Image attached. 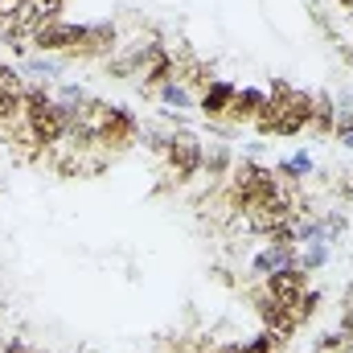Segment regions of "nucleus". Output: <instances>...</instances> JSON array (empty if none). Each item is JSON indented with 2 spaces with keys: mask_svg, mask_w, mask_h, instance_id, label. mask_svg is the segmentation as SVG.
Wrapping results in <instances>:
<instances>
[{
  "mask_svg": "<svg viewBox=\"0 0 353 353\" xmlns=\"http://www.w3.org/2000/svg\"><path fill=\"white\" fill-rule=\"evenodd\" d=\"M325 263H329V243H300L296 247V267H304L308 275L321 271Z\"/></svg>",
  "mask_w": 353,
  "mask_h": 353,
  "instance_id": "obj_18",
  "label": "nucleus"
},
{
  "mask_svg": "<svg viewBox=\"0 0 353 353\" xmlns=\"http://www.w3.org/2000/svg\"><path fill=\"white\" fill-rule=\"evenodd\" d=\"M234 83L230 79H214L210 87L197 94V111L205 115V119H226V111H230V99H234Z\"/></svg>",
  "mask_w": 353,
  "mask_h": 353,
  "instance_id": "obj_13",
  "label": "nucleus"
},
{
  "mask_svg": "<svg viewBox=\"0 0 353 353\" xmlns=\"http://www.w3.org/2000/svg\"><path fill=\"white\" fill-rule=\"evenodd\" d=\"M308 132H316V136H333L337 132V103H333L329 90L312 94V123H308Z\"/></svg>",
  "mask_w": 353,
  "mask_h": 353,
  "instance_id": "obj_15",
  "label": "nucleus"
},
{
  "mask_svg": "<svg viewBox=\"0 0 353 353\" xmlns=\"http://www.w3.org/2000/svg\"><path fill=\"white\" fill-rule=\"evenodd\" d=\"M350 308H353V296H350Z\"/></svg>",
  "mask_w": 353,
  "mask_h": 353,
  "instance_id": "obj_27",
  "label": "nucleus"
},
{
  "mask_svg": "<svg viewBox=\"0 0 353 353\" xmlns=\"http://www.w3.org/2000/svg\"><path fill=\"white\" fill-rule=\"evenodd\" d=\"M201 169H205V173L214 176V181L230 176V169H234V157H230V148H226V144H210V152H205Z\"/></svg>",
  "mask_w": 353,
  "mask_h": 353,
  "instance_id": "obj_17",
  "label": "nucleus"
},
{
  "mask_svg": "<svg viewBox=\"0 0 353 353\" xmlns=\"http://www.w3.org/2000/svg\"><path fill=\"white\" fill-rule=\"evenodd\" d=\"M259 283H263V292L271 300H279V304L292 308V304L308 292V271H304V267H283V271H271Z\"/></svg>",
  "mask_w": 353,
  "mask_h": 353,
  "instance_id": "obj_9",
  "label": "nucleus"
},
{
  "mask_svg": "<svg viewBox=\"0 0 353 353\" xmlns=\"http://www.w3.org/2000/svg\"><path fill=\"white\" fill-rule=\"evenodd\" d=\"M312 169H316V165H312V157H308V152H296V157H288V161H279V165H275V173L288 176V181H304V176H312Z\"/></svg>",
  "mask_w": 353,
  "mask_h": 353,
  "instance_id": "obj_19",
  "label": "nucleus"
},
{
  "mask_svg": "<svg viewBox=\"0 0 353 353\" xmlns=\"http://www.w3.org/2000/svg\"><path fill=\"white\" fill-rule=\"evenodd\" d=\"M267 99L279 107V119H275V136H300L308 123H312V90H300L292 87V83H283V79H275L271 90H267Z\"/></svg>",
  "mask_w": 353,
  "mask_h": 353,
  "instance_id": "obj_2",
  "label": "nucleus"
},
{
  "mask_svg": "<svg viewBox=\"0 0 353 353\" xmlns=\"http://www.w3.org/2000/svg\"><path fill=\"white\" fill-rule=\"evenodd\" d=\"M337 140H341L345 148H353V128H345V132H337Z\"/></svg>",
  "mask_w": 353,
  "mask_h": 353,
  "instance_id": "obj_24",
  "label": "nucleus"
},
{
  "mask_svg": "<svg viewBox=\"0 0 353 353\" xmlns=\"http://www.w3.org/2000/svg\"><path fill=\"white\" fill-rule=\"evenodd\" d=\"M201 161H205V144L197 132L189 128H173L169 132V144H165V165H169V176L176 185H189L193 176L201 173Z\"/></svg>",
  "mask_w": 353,
  "mask_h": 353,
  "instance_id": "obj_5",
  "label": "nucleus"
},
{
  "mask_svg": "<svg viewBox=\"0 0 353 353\" xmlns=\"http://www.w3.org/2000/svg\"><path fill=\"white\" fill-rule=\"evenodd\" d=\"M66 62L70 58H58V54H33V58H25V74H33V79H58L62 70H66Z\"/></svg>",
  "mask_w": 353,
  "mask_h": 353,
  "instance_id": "obj_16",
  "label": "nucleus"
},
{
  "mask_svg": "<svg viewBox=\"0 0 353 353\" xmlns=\"http://www.w3.org/2000/svg\"><path fill=\"white\" fill-rule=\"evenodd\" d=\"M157 94H161V103H165V107H176V111H185V107H193V103H197V99L189 94V87H185V83H176V79H173V83H165Z\"/></svg>",
  "mask_w": 353,
  "mask_h": 353,
  "instance_id": "obj_20",
  "label": "nucleus"
},
{
  "mask_svg": "<svg viewBox=\"0 0 353 353\" xmlns=\"http://www.w3.org/2000/svg\"><path fill=\"white\" fill-rule=\"evenodd\" d=\"M337 329H341V333L353 341V308H350V304H345V316H341V325H337Z\"/></svg>",
  "mask_w": 353,
  "mask_h": 353,
  "instance_id": "obj_23",
  "label": "nucleus"
},
{
  "mask_svg": "<svg viewBox=\"0 0 353 353\" xmlns=\"http://www.w3.org/2000/svg\"><path fill=\"white\" fill-rule=\"evenodd\" d=\"M173 70H176V62H173V54L165 50V46H157V41H148L144 50H140V83H144V90L148 87H165V83H173Z\"/></svg>",
  "mask_w": 353,
  "mask_h": 353,
  "instance_id": "obj_8",
  "label": "nucleus"
},
{
  "mask_svg": "<svg viewBox=\"0 0 353 353\" xmlns=\"http://www.w3.org/2000/svg\"><path fill=\"white\" fill-rule=\"evenodd\" d=\"M255 308H259V321H263L267 333H275V337H292L300 325H296V316H292V308L288 304H279V300H271L263 292V283H259V292H255Z\"/></svg>",
  "mask_w": 353,
  "mask_h": 353,
  "instance_id": "obj_11",
  "label": "nucleus"
},
{
  "mask_svg": "<svg viewBox=\"0 0 353 353\" xmlns=\"http://www.w3.org/2000/svg\"><path fill=\"white\" fill-rule=\"evenodd\" d=\"M263 103H267V90H259V87H239V90H234V99H230L226 119H230V123H255V115L263 111Z\"/></svg>",
  "mask_w": 353,
  "mask_h": 353,
  "instance_id": "obj_14",
  "label": "nucleus"
},
{
  "mask_svg": "<svg viewBox=\"0 0 353 353\" xmlns=\"http://www.w3.org/2000/svg\"><path fill=\"white\" fill-rule=\"evenodd\" d=\"M222 353H243V345H222Z\"/></svg>",
  "mask_w": 353,
  "mask_h": 353,
  "instance_id": "obj_25",
  "label": "nucleus"
},
{
  "mask_svg": "<svg viewBox=\"0 0 353 353\" xmlns=\"http://www.w3.org/2000/svg\"><path fill=\"white\" fill-rule=\"evenodd\" d=\"M25 115V79L8 62H0V123H12Z\"/></svg>",
  "mask_w": 353,
  "mask_h": 353,
  "instance_id": "obj_12",
  "label": "nucleus"
},
{
  "mask_svg": "<svg viewBox=\"0 0 353 353\" xmlns=\"http://www.w3.org/2000/svg\"><path fill=\"white\" fill-rule=\"evenodd\" d=\"M140 136V123H136V115L128 111V107H111V115H107V123H103V132H99V140H94V148H128L132 140Z\"/></svg>",
  "mask_w": 353,
  "mask_h": 353,
  "instance_id": "obj_10",
  "label": "nucleus"
},
{
  "mask_svg": "<svg viewBox=\"0 0 353 353\" xmlns=\"http://www.w3.org/2000/svg\"><path fill=\"white\" fill-rule=\"evenodd\" d=\"M337 193H341L345 201H353V173H345L341 181H337Z\"/></svg>",
  "mask_w": 353,
  "mask_h": 353,
  "instance_id": "obj_22",
  "label": "nucleus"
},
{
  "mask_svg": "<svg viewBox=\"0 0 353 353\" xmlns=\"http://www.w3.org/2000/svg\"><path fill=\"white\" fill-rule=\"evenodd\" d=\"M83 33H87V25H79V21H66V17H58V21H50V25H41L29 41H33V50L37 54H58V58H70L74 50H79V41H83Z\"/></svg>",
  "mask_w": 353,
  "mask_h": 353,
  "instance_id": "obj_6",
  "label": "nucleus"
},
{
  "mask_svg": "<svg viewBox=\"0 0 353 353\" xmlns=\"http://www.w3.org/2000/svg\"><path fill=\"white\" fill-rule=\"evenodd\" d=\"M21 119L29 123L33 144H41V148H54L66 140V115H62L58 99L41 83H25V115Z\"/></svg>",
  "mask_w": 353,
  "mask_h": 353,
  "instance_id": "obj_1",
  "label": "nucleus"
},
{
  "mask_svg": "<svg viewBox=\"0 0 353 353\" xmlns=\"http://www.w3.org/2000/svg\"><path fill=\"white\" fill-rule=\"evenodd\" d=\"M283 181L275 176V169H267L259 161H234V169L226 176V197H230V205L234 210H243L251 197H259V193H271V189H279Z\"/></svg>",
  "mask_w": 353,
  "mask_h": 353,
  "instance_id": "obj_4",
  "label": "nucleus"
},
{
  "mask_svg": "<svg viewBox=\"0 0 353 353\" xmlns=\"http://www.w3.org/2000/svg\"><path fill=\"white\" fill-rule=\"evenodd\" d=\"M316 308H321V292L316 288H308L296 304H292V316H296V325H304V321H312L316 316Z\"/></svg>",
  "mask_w": 353,
  "mask_h": 353,
  "instance_id": "obj_21",
  "label": "nucleus"
},
{
  "mask_svg": "<svg viewBox=\"0 0 353 353\" xmlns=\"http://www.w3.org/2000/svg\"><path fill=\"white\" fill-rule=\"evenodd\" d=\"M115 50H119V29L111 21H94V25H87V33H83L79 50L70 54V62H99V58H111Z\"/></svg>",
  "mask_w": 353,
  "mask_h": 353,
  "instance_id": "obj_7",
  "label": "nucleus"
},
{
  "mask_svg": "<svg viewBox=\"0 0 353 353\" xmlns=\"http://www.w3.org/2000/svg\"><path fill=\"white\" fill-rule=\"evenodd\" d=\"M341 8H350V12H353V0H341Z\"/></svg>",
  "mask_w": 353,
  "mask_h": 353,
  "instance_id": "obj_26",
  "label": "nucleus"
},
{
  "mask_svg": "<svg viewBox=\"0 0 353 353\" xmlns=\"http://www.w3.org/2000/svg\"><path fill=\"white\" fill-rule=\"evenodd\" d=\"M296 214H300V210H296L292 193L279 185V189H271V193H259V197H251V201L243 205V226H247L251 234H271L275 226L292 222Z\"/></svg>",
  "mask_w": 353,
  "mask_h": 353,
  "instance_id": "obj_3",
  "label": "nucleus"
}]
</instances>
